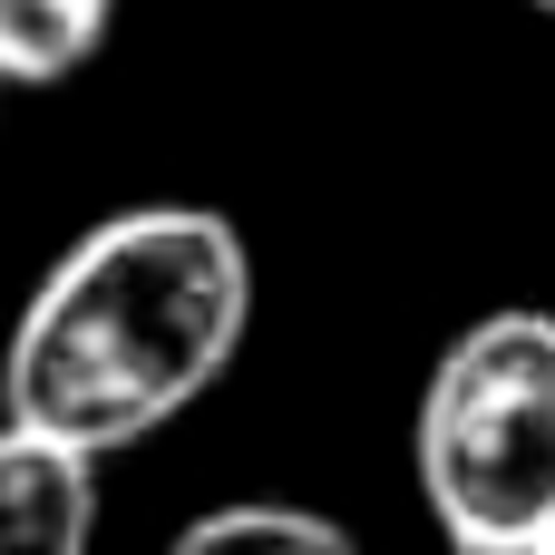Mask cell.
<instances>
[{
  "label": "cell",
  "instance_id": "1",
  "mask_svg": "<svg viewBox=\"0 0 555 555\" xmlns=\"http://www.w3.org/2000/svg\"><path fill=\"white\" fill-rule=\"evenodd\" d=\"M254 322V254L215 205H127L88 224L10 322L0 420L117 459L195 410Z\"/></svg>",
  "mask_w": 555,
  "mask_h": 555
},
{
  "label": "cell",
  "instance_id": "2",
  "mask_svg": "<svg viewBox=\"0 0 555 555\" xmlns=\"http://www.w3.org/2000/svg\"><path fill=\"white\" fill-rule=\"evenodd\" d=\"M410 459L459 555H537L555 527V312H488L439 351Z\"/></svg>",
  "mask_w": 555,
  "mask_h": 555
},
{
  "label": "cell",
  "instance_id": "3",
  "mask_svg": "<svg viewBox=\"0 0 555 555\" xmlns=\"http://www.w3.org/2000/svg\"><path fill=\"white\" fill-rule=\"evenodd\" d=\"M98 546V459L0 420V555H88Z\"/></svg>",
  "mask_w": 555,
  "mask_h": 555
},
{
  "label": "cell",
  "instance_id": "4",
  "mask_svg": "<svg viewBox=\"0 0 555 555\" xmlns=\"http://www.w3.org/2000/svg\"><path fill=\"white\" fill-rule=\"evenodd\" d=\"M117 29V0H0V88H68Z\"/></svg>",
  "mask_w": 555,
  "mask_h": 555
},
{
  "label": "cell",
  "instance_id": "5",
  "mask_svg": "<svg viewBox=\"0 0 555 555\" xmlns=\"http://www.w3.org/2000/svg\"><path fill=\"white\" fill-rule=\"evenodd\" d=\"M166 555H361L332 517L283 507V498H244V507H205L195 527H176Z\"/></svg>",
  "mask_w": 555,
  "mask_h": 555
},
{
  "label": "cell",
  "instance_id": "6",
  "mask_svg": "<svg viewBox=\"0 0 555 555\" xmlns=\"http://www.w3.org/2000/svg\"><path fill=\"white\" fill-rule=\"evenodd\" d=\"M537 555H555V527H546V537H537Z\"/></svg>",
  "mask_w": 555,
  "mask_h": 555
},
{
  "label": "cell",
  "instance_id": "7",
  "mask_svg": "<svg viewBox=\"0 0 555 555\" xmlns=\"http://www.w3.org/2000/svg\"><path fill=\"white\" fill-rule=\"evenodd\" d=\"M527 10H546V20H555V0H527Z\"/></svg>",
  "mask_w": 555,
  "mask_h": 555
}]
</instances>
